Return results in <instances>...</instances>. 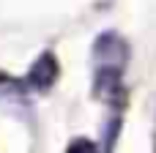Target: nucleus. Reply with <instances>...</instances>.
Listing matches in <instances>:
<instances>
[{
	"label": "nucleus",
	"mask_w": 156,
	"mask_h": 153,
	"mask_svg": "<svg viewBox=\"0 0 156 153\" xmlns=\"http://www.w3.org/2000/svg\"><path fill=\"white\" fill-rule=\"evenodd\" d=\"M55 79H58V63H55V57L52 55H41L38 63L33 66V71L27 74V82L33 88H38V90H49Z\"/></svg>",
	"instance_id": "2"
},
{
	"label": "nucleus",
	"mask_w": 156,
	"mask_h": 153,
	"mask_svg": "<svg viewBox=\"0 0 156 153\" xmlns=\"http://www.w3.org/2000/svg\"><path fill=\"white\" fill-rule=\"evenodd\" d=\"M93 60H96V74H123L126 60H129V44L118 33H101L93 47Z\"/></svg>",
	"instance_id": "1"
},
{
	"label": "nucleus",
	"mask_w": 156,
	"mask_h": 153,
	"mask_svg": "<svg viewBox=\"0 0 156 153\" xmlns=\"http://www.w3.org/2000/svg\"><path fill=\"white\" fill-rule=\"evenodd\" d=\"M66 153H96V145L88 142V140H74V142L69 145V151H66Z\"/></svg>",
	"instance_id": "3"
}]
</instances>
